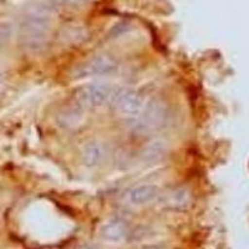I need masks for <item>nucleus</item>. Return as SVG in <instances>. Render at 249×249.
Here are the masks:
<instances>
[{
  "label": "nucleus",
  "instance_id": "f03ea898",
  "mask_svg": "<svg viewBox=\"0 0 249 249\" xmlns=\"http://www.w3.org/2000/svg\"><path fill=\"white\" fill-rule=\"evenodd\" d=\"M108 102L113 110L127 116L128 119L139 116L146 104L141 93L130 88H120L113 90Z\"/></svg>",
  "mask_w": 249,
  "mask_h": 249
},
{
  "label": "nucleus",
  "instance_id": "6e6552de",
  "mask_svg": "<svg viewBox=\"0 0 249 249\" xmlns=\"http://www.w3.org/2000/svg\"><path fill=\"white\" fill-rule=\"evenodd\" d=\"M48 39V33H40V31L26 30L23 29L20 35V44L29 53H41L45 49Z\"/></svg>",
  "mask_w": 249,
  "mask_h": 249
},
{
  "label": "nucleus",
  "instance_id": "0eeeda50",
  "mask_svg": "<svg viewBox=\"0 0 249 249\" xmlns=\"http://www.w3.org/2000/svg\"><path fill=\"white\" fill-rule=\"evenodd\" d=\"M127 223L121 218H111L102 224L100 230V235L102 239L107 242H120L127 234Z\"/></svg>",
  "mask_w": 249,
  "mask_h": 249
},
{
  "label": "nucleus",
  "instance_id": "423d86ee",
  "mask_svg": "<svg viewBox=\"0 0 249 249\" xmlns=\"http://www.w3.org/2000/svg\"><path fill=\"white\" fill-rule=\"evenodd\" d=\"M81 161L86 167H96L105 160V146L96 140L86 142L81 148Z\"/></svg>",
  "mask_w": 249,
  "mask_h": 249
},
{
  "label": "nucleus",
  "instance_id": "39448f33",
  "mask_svg": "<svg viewBox=\"0 0 249 249\" xmlns=\"http://www.w3.org/2000/svg\"><path fill=\"white\" fill-rule=\"evenodd\" d=\"M167 152V143L162 139H153L144 143L140 150V160L144 164L159 163Z\"/></svg>",
  "mask_w": 249,
  "mask_h": 249
},
{
  "label": "nucleus",
  "instance_id": "1a4fd4ad",
  "mask_svg": "<svg viewBox=\"0 0 249 249\" xmlns=\"http://www.w3.org/2000/svg\"><path fill=\"white\" fill-rule=\"evenodd\" d=\"M191 202V193L187 187L172 188L167 195L163 196L162 203L171 210H184Z\"/></svg>",
  "mask_w": 249,
  "mask_h": 249
},
{
  "label": "nucleus",
  "instance_id": "9b49d317",
  "mask_svg": "<svg viewBox=\"0 0 249 249\" xmlns=\"http://www.w3.org/2000/svg\"><path fill=\"white\" fill-rule=\"evenodd\" d=\"M59 126L64 128L75 127L82 121V112L79 107H69L60 112L56 119Z\"/></svg>",
  "mask_w": 249,
  "mask_h": 249
},
{
  "label": "nucleus",
  "instance_id": "f8f14e48",
  "mask_svg": "<svg viewBox=\"0 0 249 249\" xmlns=\"http://www.w3.org/2000/svg\"><path fill=\"white\" fill-rule=\"evenodd\" d=\"M75 249H91L90 246H81L79 248H75Z\"/></svg>",
  "mask_w": 249,
  "mask_h": 249
},
{
  "label": "nucleus",
  "instance_id": "9d476101",
  "mask_svg": "<svg viewBox=\"0 0 249 249\" xmlns=\"http://www.w3.org/2000/svg\"><path fill=\"white\" fill-rule=\"evenodd\" d=\"M159 188L153 184H140L133 187L132 190L127 193L128 201L132 204L141 206V204L148 203L159 196Z\"/></svg>",
  "mask_w": 249,
  "mask_h": 249
},
{
  "label": "nucleus",
  "instance_id": "20e7f679",
  "mask_svg": "<svg viewBox=\"0 0 249 249\" xmlns=\"http://www.w3.org/2000/svg\"><path fill=\"white\" fill-rule=\"evenodd\" d=\"M113 89L108 84L93 82L82 86L76 92V102L80 107L96 108L110 101Z\"/></svg>",
  "mask_w": 249,
  "mask_h": 249
},
{
  "label": "nucleus",
  "instance_id": "7ed1b4c3",
  "mask_svg": "<svg viewBox=\"0 0 249 249\" xmlns=\"http://www.w3.org/2000/svg\"><path fill=\"white\" fill-rule=\"evenodd\" d=\"M119 69L117 60L108 54L95 55L86 62L75 68L72 72L74 79H85V77H102L110 76Z\"/></svg>",
  "mask_w": 249,
  "mask_h": 249
},
{
  "label": "nucleus",
  "instance_id": "f257e3e1",
  "mask_svg": "<svg viewBox=\"0 0 249 249\" xmlns=\"http://www.w3.org/2000/svg\"><path fill=\"white\" fill-rule=\"evenodd\" d=\"M167 117V105L162 100L152 99L144 104L139 116L128 119V124L136 132H148L153 128L162 126Z\"/></svg>",
  "mask_w": 249,
  "mask_h": 249
},
{
  "label": "nucleus",
  "instance_id": "ddd939ff",
  "mask_svg": "<svg viewBox=\"0 0 249 249\" xmlns=\"http://www.w3.org/2000/svg\"><path fill=\"white\" fill-rule=\"evenodd\" d=\"M1 80H3V72L0 70V82H1Z\"/></svg>",
  "mask_w": 249,
  "mask_h": 249
}]
</instances>
